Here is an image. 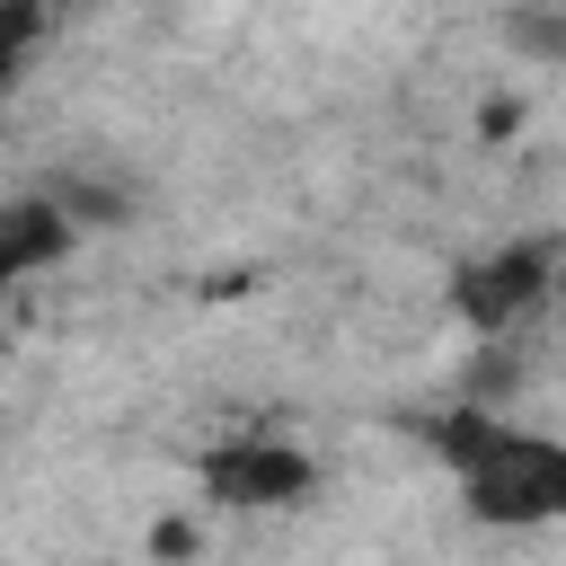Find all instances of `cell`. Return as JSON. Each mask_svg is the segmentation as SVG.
Returning <instances> with one entry per match:
<instances>
[{
    "mask_svg": "<svg viewBox=\"0 0 566 566\" xmlns=\"http://www.w3.org/2000/svg\"><path fill=\"white\" fill-rule=\"evenodd\" d=\"M310 486H318V460L292 433H230L203 451V495L230 513H274V504H301Z\"/></svg>",
    "mask_w": 566,
    "mask_h": 566,
    "instance_id": "3957f363",
    "label": "cell"
},
{
    "mask_svg": "<svg viewBox=\"0 0 566 566\" xmlns=\"http://www.w3.org/2000/svg\"><path fill=\"white\" fill-rule=\"evenodd\" d=\"M557 310H566V239H557Z\"/></svg>",
    "mask_w": 566,
    "mask_h": 566,
    "instance_id": "5b68a950",
    "label": "cell"
},
{
    "mask_svg": "<svg viewBox=\"0 0 566 566\" xmlns=\"http://www.w3.org/2000/svg\"><path fill=\"white\" fill-rule=\"evenodd\" d=\"M433 451L451 460L469 522H486V531H548V522H566V433H531L513 416L460 407V416L433 424Z\"/></svg>",
    "mask_w": 566,
    "mask_h": 566,
    "instance_id": "6da1fadb",
    "label": "cell"
},
{
    "mask_svg": "<svg viewBox=\"0 0 566 566\" xmlns=\"http://www.w3.org/2000/svg\"><path fill=\"white\" fill-rule=\"evenodd\" d=\"M451 301H460V318H469L486 345H504L522 318L557 310V239H513V248H495V256L460 265Z\"/></svg>",
    "mask_w": 566,
    "mask_h": 566,
    "instance_id": "7a4b0ae2",
    "label": "cell"
},
{
    "mask_svg": "<svg viewBox=\"0 0 566 566\" xmlns=\"http://www.w3.org/2000/svg\"><path fill=\"white\" fill-rule=\"evenodd\" d=\"M71 239H80V221H71L53 195H18V203L0 212V274L27 283V274H44V265H62Z\"/></svg>",
    "mask_w": 566,
    "mask_h": 566,
    "instance_id": "277c9868",
    "label": "cell"
}]
</instances>
